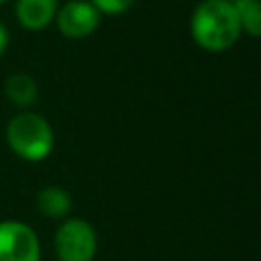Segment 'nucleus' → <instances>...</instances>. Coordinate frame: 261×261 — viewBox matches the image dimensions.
<instances>
[{"label":"nucleus","mask_w":261,"mask_h":261,"mask_svg":"<svg viewBox=\"0 0 261 261\" xmlns=\"http://www.w3.org/2000/svg\"><path fill=\"white\" fill-rule=\"evenodd\" d=\"M190 35L208 53H222L234 47L243 33L232 0H200L190 14Z\"/></svg>","instance_id":"1"},{"label":"nucleus","mask_w":261,"mask_h":261,"mask_svg":"<svg viewBox=\"0 0 261 261\" xmlns=\"http://www.w3.org/2000/svg\"><path fill=\"white\" fill-rule=\"evenodd\" d=\"M4 135L10 151L29 163L45 161L55 147V133L51 122L35 110L16 112L8 120Z\"/></svg>","instance_id":"2"},{"label":"nucleus","mask_w":261,"mask_h":261,"mask_svg":"<svg viewBox=\"0 0 261 261\" xmlns=\"http://www.w3.org/2000/svg\"><path fill=\"white\" fill-rule=\"evenodd\" d=\"M53 251L57 261H94L98 253V234L88 220L67 216L53 234Z\"/></svg>","instance_id":"3"},{"label":"nucleus","mask_w":261,"mask_h":261,"mask_svg":"<svg viewBox=\"0 0 261 261\" xmlns=\"http://www.w3.org/2000/svg\"><path fill=\"white\" fill-rule=\"evenodd\" d=\"M53 22L65 39L80 41L98 31L102 14L90 0H67L59 4Z\"/></svg>","instance_id":"4"},{"label":"nucleus","mask_w":261,"mask_h":261,"mask_svg":"<svg viewBox=\"0 0 261 261\" xmlns=\"http://www.w3.org/2000/svg\"><path fill=\"white\" fill-rule=\"evenodd\" d=\"M0 261H41L37 232L20 220H0Z\"/></svg>","instance_id":"5"},{"label":"nucleus","mask_w":261,"mask_h":261,"mask_svg":"<svg viewBox=\"0 0 261 261\" xmlns=\"http://www.w3.org/2000/svg\"><path fill=\"white\" fill-rule=\"evenodd\" d=\"M57 8H59L57 0H16L14 16L24 31L39 33L45 31L49 24H53Z\"/></svg>","instance_id":"6"},{"label":"nucleus","mask_w":261,"mask_h":261,"mask_svg":"<svg viewBox=\"0 0 261 261\" xmlns=\"http://www.w3.org/2000/svg\"><path fill=\"white\" fill-rule=\"evenodd\" d=\"M4 96L20 110H29L39 98L37 80L27 71H14L4 80Z\"/></svg>","instance_id":"7"},{"label":"nucleus","mask_w":261,"mask_h":261,"mask_svg":"<svg viewBox=\"0 0 261 261\" xmlns=\"http://www.w3.org/2000/svg\"><path fill=\"white\" fill-rule=\"evenodd\" d=\"M71 194L61 186H45L37 192V210L51 218V220H63L71 212Z\"/></svg>","instance_id":"8"},{"label":"nucleus","mask_w":261,"mask_h":261,"mask_svg":"<svg viewBox=\"0 0 261 261\" xmlns=\"http://www.w3.org/2000/svg\"><path fill=\"white\" fill-rule=\"evenodd\" d=\"M241 33L261 39V0H232Z\"/></svg>","instance_id":"9"},{"label":"nucleus","mask_w":261,"mask_h":261,"mask_svg":"<svg viewBox=\"0 0 261 261\" xmlns=\"http://www.w3.org/2000/svg\"><path fill=\"white\" fill-rule=\"evenodd\" d=\"M90 2L98 8V12L102 16H118V14H124L135 4V0H90Z\"/></svg>","instance_id":"10"},{"label":"nucleus","mask_w":261,"mask_h":261,"mask_svg":"<svg viewBox=\"0 0 261 261\" xmlns=\"http://www.w3.org/2000/svg\"><path fill=\"white\" fill-rule=\"evenodd\" d=\"M8 43H10V33H8L6 24L0 20V57L6 53V49H8Z\"/></svg>","instance_id":"11"},{"label":"nucleus","mask_w":261,"mask_h":261,"mask_svg":"<svg viewBox=\"0 0 261 261\" xmlns=\"http://www.w3.org/2000/svg\"><path fill=\"white\" fill-rule=\"evenodd\" d=\"M6 2H8V0H0V6H2V4H6Z\"/></svg>","instance_id":"12"}]
</instances>
